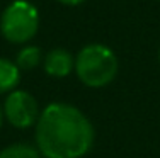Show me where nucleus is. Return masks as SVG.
Here are the masks:
<instances>
[{
  "mask_svg": "<svg viewBox=\"0 0 160 158\" xmlns=\"http://www.w3.org/2000/svg\"><path fill=\"white\" fill-rule=\"evenodd\" d=\"M34 127L36 148L46 158H82L90 151L96 138L89 117L65 102L48 104Z\"/></svg>",
  "mask_w": 160,
  "mask_h": 158,
  "instance_id": "nucleus-1",
  "label": "nucleus"
},
{
  "mask_svg": "<svg viewBox=\"0 0 160 158\" xmlns=\"http://www.w3.org/2000/svg\"><path fill=\"white\" fill-rule=\"evenodd\" d=\"M119 61L111 48L104 44H87L75 58V73L85 87L102 89L116 78Z\"/></svg>",
  "mask_w": 160,
  "mask_h": 158,
  "instance_id": "nucleus-2",
  "label": "nucleus"
},
{
  "mask_svg": "<svg viewBox=\"0 0 160 158\" xmlns=\"http://www.w3.org/2000/svg\"><path fill=\"white\" fill-rule=\"evenodd\" d=\"M39 29V12L28 0H14L0 16V32L9 43L24 44Z\"/></svg>",
  "mask_w": 160,
  "mask_h": 158,
  "instance_id": "nucleus-3",
  "label": "nucleus"
},
{
  "mask_svg": "<svg viewBox=\"0 0 160 158\" xmlns=\"http://www.w3.org/2000/svg\"><path fill=\"white\" fill-rule=\"evenodd\" d=\"M2 109H3V117L17 129L36 126L41 114L39 104L34 99L32 93L17 89L7 93V99L3 102Z\"/></svg>",
  "mask_w": 160,
  "mask_h": 158,
  "instance_id": "nucleus-4",
  "label": "nucleus"
},
{
  "mask_svg": "<svg viewBox=\"0 0 160 158\" xmlns=\"http://www.w3.org/2000/svg\"><path fill=\"white\" fill-rule=\"evenodd\" d=\"M43 66L49 77L63 78L70 75L72 70H75V58L70 55V51L63 48H55L43 58Z\"/></svg>",
  "mask_w": 160,
  "mask_h": 158,
  "instance_id": "nucleus-5",
  "label": "nucleus"
},
{
  "mask_svg": "<svg viewBox=\"0 0 160 158\" xmlns=\"http://www.w3.org/2000/svg\"><path fill=\"white\" fill-rule=\"evenodd\" d=\"M21 82V70L16 61L0 58V93H10Z\"/></svg>",
  "mask_w": 160,
  "mask_h": 158,
  "instance_id": "nucleus-6",
  "label": "nucleus"
},
{
  "mask_svg": "<svg viewBox=\"0 0 160 158\" xmlns=\"http://www.w3.org/2000/svg\"><path fill=\"white\" fill-rule=\"evenodd\" d=\"M41 61H43V53L38 46H24L17 53L16 58V65L21 71L34 70L36 66H39Z\"/></svg>",
  "mask_w": 160,
  "mask_h": 158,
  "instance_id": "nucleus-7",
  "label": "nucleus"
},
{
  "mask_svg": "<svg viewBox=\"0 0 160 158\" xmlns=\"http://www.w3.org/2000/svg\"><path fill=\"white\" fill-rule=\"evenodd\" d=\"M0 158H41L38 148L26 143H16L0 151Z\"/></svg>",
  "mask_w": 160,
  "mask_h": 158,
  "instance_id": "nucleus-8",
  "label": "nucleus"
},
{
  "mask_svg": "<svg viewBox=\"0 0 160 158\" xmlns=\"http://www.w3.org/2000/svg\"><path fill=\"white\" fill-rule=\"evenodd\" d=\"M60 3H63V5H80L82 2H85V0H58Z\"/></svg>",
  "mask_w": 160,
  "mask_h": 158,
  "instance_id": "nucleus-9",
  "label": "nucleus"
},
{
  "mask_svg": "<svg viewBox=\"0 0 160 158\" xmlns=\"http://www.w3.org/2000/svg\"><path fill=\"white\" fill-rule=\"evenodd\" d=\"M2 122H3V109L0 105V127H2Z\"/></svg>",
  "mask_w": 160,
  "mask_h": 158,
  "instance_id": "nucleus-10",
  "label": "nucleus"
},
{
  "mask_svg": "<svg viewBox=\"0 0 160 158\" xmlns=\"http://www.w3.org/2000/svg\"><path fill=\"white\" fill-rule=\"evenodd\" d=\"M158 60H160V51H158Z\"/></svg>",
  "mask_w": 160,
  "mask_h": 158,
  "instance_id": "nucleus-11",
  "label": "nucleus"
}]
</instances>
